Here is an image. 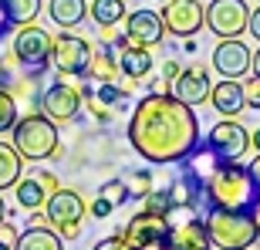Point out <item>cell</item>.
<instances>
[{"mask_svg": "<svg viewBox=\"0 0 260 250\" xmlns=\"http://www.w3.org/2000/svg\"><path fill=\"white\" fill-rule=\"evenodd\" d=\"M253 227H257V243H260V203H253Z\"/></svg>", "mask_w": 260, "mask_h": 250, "instance_id": "b9f144b4", "label": "cell"}, {"mask_svg": "<svg viewBox=\"0 0 260 250\" xmlns=\"http://www.w3.org/2000/svg\"><path fill=\"white\" fill-rule=\"evenodd\" d=\"M243 95H247V108L260 112V78H247V85H243Z\"/></svg>", "mask_w": 260, "mask_h": 250, "instance_id": "1f68e13d", "label": "cell"}, {"mask_svg": "<svg viewBox=\"0 0 260 250\" xmlns=\"http://www.w3.org/2000/svg\"><path fill=\"white\" fill-rule=\"evenodd\" d=\"M179 71H183V65H179V61H166V65H162V81H166V85H173Z\"/></svg>", "mask_w": 260, "mask_h": 250, "instance_id": "8d00e7d4", "label": "cell"}, {"mask_svg": "<svg viewBox=\"0 0 260 250\" xmlns=\"http://www.w3.org/2000/svg\"><path fill=\"white\" fill-rule=\"evenodd\" d=\"M210 233H206V223L203 216L189 213L183 223L169 220V250H210Z\"/></svg>", "mask_w": 260, "mask_h": 250, "instance_id": "ac0fdd59", "label": "cell"}, {"mask_svg": "<svg viewBox=\"0 0 260 250\" xmlns=\"http://www.w3.org/2000/svg\"><path fill=\"white\" fill-rule=\"evenodd\" d=\"M112 210H115V206H112V203H108V200H102V196H98V200H91V203H88V213H91L95 220H105V216H112Z\"/></svg>", "mask_w": 260, "mask_h": 250, "instance_id": "d6a6232c", "label": "cell"}, {"mask_svg": "<svg viewBox=\"0 0 260 250\" xmlns=\"http://www.w3.org/2000/svg\"><path fill=\"white\" fill-rule=\"evenodd\" d=\"M51 48H54V38H51L44 27L38 24H24V27H14V38H10V54L30 78H41L51 68Z\"/></svg>", "mask_w": 260, "mask_h": 250, "instance_id": "5b68a950", "label": "cell"}, {"mask_svg": "<svg viewBox=\"0 0 260 250\" xmlns=\"http://www.w3.org/2000/svg\"><path fill=\"white\" fill-rule=\"evenodd\" d=\"M210 105L216 108V115L237 118L243 108H247L243 85H240V81H230V78H220V85H213V91H210Z\"/></svg>", "mask_w": 260, "mask_h": 250, "instance_id": "ffe728a7", "label": "cell"}, {"mask_svg": "<svg viewBox=\"0 0 260 250\" xmlns=\"http://www.w3.org/2000/svg\"><path fill=\"white\" fill-rule=\"evenodd\" d=\"M128 95H132V91H128L125 85L105 81V85L91 88V95H85V102H88V112H91L98 122H112V118L128 105Z\"/></svg>", "mask_w": 260, "mask_h": 250, "instance_id": "e0dca14e", "label": "cell"}, {"mask_svg": "<svg viewBox=\"0 0 260 250\" xmlns=\"http://www.w3.org/2000/svg\"><path fill=\"white\" fill-rule=\"evenodd\" d=\"M183 51H186V54H193V51H196V41L186 38V41H183Z\"/></svg>", "mask_w": 260, "mask_h": 250, "instance_id": "bcb514c9", "label": "cell"}, {"mask_svg": "<svg viewBox=\"0 0 260 250\" xmlns=\"http://www.w3.org/2000/svg\"><path fill=\"white\" fill-rule=\"evenodd\" d=\"M142 250H169V237H166V240H155V243H149V247H142Z\"/></svg>", "mask_w": 260, "mask_h": 250, "instance_id": "7bdbcfd3", "label": "cell"}, {"mask_svg": "<svg viewBox=\"0 0 260 250\" xmlns=\"http://www.w3.org/2000/svg\"><path fill=\"white\" fill-rule=\"evenodd\" d=\"M152 68H155L152 48H135V44H128L125 51H118V71H122V78H128V81L149 78Z\"/></svg>", "mask_w": 260, "mask_h": 250, "instance_id": "44dd1931", "label": "cell"}, {"mask_svg": "<svg viewBox=\"0 0 260 250\" xmlns=\"http://www.w3.org/2000/svg\"><path fill=\"white\" fill-rule=\"evenodd\" d=\"M247 20H250L247 0H213V4H206V27L220 41L240 38L247 30Z\"/></svg>", "mask_w": 260, "mask_h": 250, "instance_id": "30bf717a", "label": "cell"}, {"mask_svg": "<svg viewBox=\"0 0 260 250\" xmlns=\"http://www.w3.org/2000/svg\"><path fill=\"white\" fill-rule=\"evenodd\" d=\"M10 85V65L7 58H0V88H7Z\"/></svg>", "mask_w": 260, "mask_h": 250, "instance_id": "ab89813d", "label": "cell"}, {"mask_svg": "<svg viewBox=\"0 0 260 250\" xmlns=\"http://www.w3.org/2000/svg\"><path fill=\"white\" fill-rule=\"evenodd\" d=\"M247 169H250V176H253V196H257V203H260V152L247 163Z\"/></svg>", "mask_w": 260, "mask_h": 250, "instance_id": "d590c367", "label": "cell"}, {"mask_svg": "<svg viewBox=\"0 0 260 250\" xmlns=\"http://www.w3.org/2000/svg\"><path fill=\"white\" fill-rule=\"evenodd\" d=\"M54 190H61L58 176L48 173V169H34V173L20 176L17 186H14V200H17L20 210H44V203H48V196Z\"/></svg>", "mask_w": 260, "mask_h": 250, "instance_id": "7c38bea8", "label": "cell"}, {"mask_svg": "<svg viewBox=\"0 0 260 250\" xmlns=\"http://www.w3.org/2000/svg\"><path fill=\"white\" fill-rule=\"evenodd\" d=\"M4 14H7L10 27H24V24H38V14L44 10V0H0Z\"/></svg>", "mask_w": 260, "mask_h": 250, "instance_id": "484cf974", "label": "cell"}, {"mask_svg": "<svg viewBox=\"0 0 260 250\" xmlns=\"http://www.w3.org/2000/svg\"><path fill=\"white\" fill-rule=\"evenodd\" d=\"M132 200H142L145 193L152 190V173L149 169H139V173H132Z\"/></svg>", "mask_w": 260, "mask_h": 250, "instance_id": "4dcf8cb0", "label": "cell"}, {"mask_svg": "<svg viewBox=\"0 0 260 250\" xmlns=\"http://www.w3.org/2000/svg\"><path fill=\"white\" fill-rule=\"evenodd\" d=\"M125 38L135 48H155V44H162L166 24L159 17V10H145V7L128 10L125 14Z\"/></svg>", "mask_w": 260, "mask_h": 250, "instance_id": "9a60e30c", "label": "cell"}, {"mask_svg": "<svg viewBox=\"0 0 260 250\" xmlns=\"http://www.w3.org/2000/svg\"><path fill=\"white\" fill-rule=\"evenodd\" d=\"M250 68H253V75H257V78H260V48H257V51H253V65H250Z\"/></svg>", "mask_w": 260, "mask_h": 250, "instance_id": "f6af8a7d", "label": "cell"}, {"mask_svg": "<svg viewBox=\"0 0 260 250\" xmlns=\"http://www.w3.org/2000/svg\"><path fill=\"white\" fill-rule=\"evenodd\" d=\"M206 210H253V176L243 163H216L213 173L206 176V190H203Z\"/></svg>", "mask_w": 260, "mask_h": 250, "instance_id": "7a4b0ae2", "label": "cell"}, {"mask_svg": "<svg viewBox=\"0 0 260 250\" xmlns=\"http://www.w3.org/2000/svg\"><path fill=\"white\" fill-rule=\"evenodd\" d=\"M17 118V98L10 95V88H0V132H10Z\"/></svg>", "mask_w": 260, "mask_h": 250, "instance_id": "f546056e", "label": "cell"}, {"mask_svg": "<svg viewBox=\"0 0 260 250\" xmlns=\"http://www.w3.org/2000/svg\"><path fill=\"white\" fill-rule=\"evenodd\" d=\"M7 220V206H4V196H0V223Z\"/></svg>", "mask_w": 260, "mask_h": 250, "instance_id": "7dc6e473", "label": "cell"}, {"mask_svg": "<svg viewBox=\"0 0 260 250\" xmlns=\"http://www.w3.org/2000/svg\"><path fill=\"white\" fill-rule=\"evenodd\" d=\"M14 250H64V240L51 227H24L17 233Z\"/></svg>", "mask_w": 260, "mask_h": 250, "instance_id": "cb8c5ba5", "label": "cell"}, {"mask_svg": "<svg viewBox=\"0 0 260 250\" xmlns=\"http://www.w3.org/2000/svg\"><path fill=\"white\" fill-rule=\"evenodd\" d=\"M159 4H169V0H159Z\"/></svg>", "mask_w": 260, "mask_h": 250, "instance_id": "c3c4849f", "label": "cell"}, {"mask_svg": "<svg viewBox=\"0 0 260 250\" xmlns=\"http://www.w3.org/2000/svg\"><path fill=\"white\" fill-rule=\"evenodd\" d=\"M48 14L61 30H71L88 17V0H48Z\"/></svg>", "mask_w": 260, "mask_h": 250, "instance_id": "603a6c76", "label": "cell"}, {"mask_svg": "<svg viewBox=\"0 0 260 250\" xmlns=\"http://www.w3.org/2000/svg\"><path fill=\"white\" fill-rule=\"evenodd\" d=\"M203 223H206L210 243L216 250H250L257 243V227H253L250 210H216V206H210Z\"/></svg>", "mask_w": 260, "mask_h": 250, "instance_id": "277c9868", "label": "cell"}, {"mask_svg": "<svg viewBox=\"0 0 260 250\" xmlns=\"http://www.w3.org/2000/svg\"><path fill=\"white\" fill-rule=\"evenodd\" d=\"M142 210L145 213H152V216H162V220H169L176 213V203L173 196H169V190H149L142 196Z\"/></svg>", "mask_w": 260, "mask_h": 250, "instance_id": "83f0119b", "label": "cell"}, {"mask_svg": "<svg viewBox=\"0 0 260 250\" xmlns=\"http://www.w3.org/2000/svg\"><path fill=\"white\" fill-rule=\"evenodd\" d=\"M10 30H14V27H10V20H7V14H4V4H0V41L7 38Z\"/></svg>", "mask_w": 260, "mask_h": 250, "instance_id": "60d3db41", "label": "cell"}, {"mask_svg": "<svg viewBox=\"0 0 260 250\" xmlns=\"http://www.w3.org/2000/svg\"><path fill=\"white\" fill-rule=\"evenodd\" d=\"M91 250H128V243L118 237V233H112V237H105V240H98Z\"/></svg>", "mask_w": 260, "mask_h": 250, "instance_id": "e575fe53", "label": "cell"}, {"mask_svg": "<svg viewBox=\"0 0 260 250\" xmlns=\"http://www.w3.org/2000/svg\"><path fill=\"white\" fill-rule=\"evenodd\" d=\"M91 51L95 48L85 38H78L71 30H61L58 38H54V48H51V68L64 78H85Z\"/></svg>", "mask_w": 260, "mask_h": 250, "instance_id": "ba28073f", "label": "cell"}, {"mask_svg": "<svg viewBox=\"0 0 260 250\" xmlns=\"http://www.w3.org/2000/svg\"><path fill=\"white\" fill-rule=\"evenodd\" d=\"M88 14H91V20L98 27H115V24L125 20L128 7H125V0H91Z\"/></svg>", "mask_w": 260, "mask_h": 250, "instance_id": "4316f807", "label": "cell"}, {"mask_svg": "<svg viewBox=\"0 0 260 250\" xmlns=\"http://www.w3.org/2000/svg\"><path fill=\"white\" fill-rule=\"evenodd\" d=\"M81 88L68 85L64 78H58V81H51L44 91H41V112L51 118L54 125H68L75 122L78 112H81Z\"/></svg>", "mask_w": 260, "mask_h": 250, "instance_id": "9c48e42d", "label": "cell"}, {"mask_svg": "<svg viewBox=\"0 0 260 250\" xmlns=\"http://www.w3.org/2000/svg\"><path fill=\"white\" fill-rule=\"evenodd\" d=\"M159 17L173 38H196L206 27V7L200 0H169V4H162Z\"/></svg>", "mask_w": 260, "mask_h": 250, "instance_id": "8fae6325", "label": "cell"}, {"mask_svg": "<svg viewBox=\"0 0 260 250\" xmlns=\"http://www.w3.org/2000/svg\"><path fill=\"white\" fill-rule=\"evenodd\" d=\"M247 30H250V38L260 41V7L250 10V20H247Z\"/></svg>", "mask_w": 260, "mask_h": 250, "instance_id": "f35d334b", "label": "cell"}, {"mask_svg": "<svg viewBox=\"0 0 260 250\" xmlns=\"http://www.w3.org/2000/svg\"><path fill=\"white\" fill-rule=\"evenodd\" d=\"M118 237L128 243V250H142V247H149V243L166 240V237H169V220H162V216H152V213L139 210L132 220H128L125 227L118 230Z\"/></svg>", "mask_w": 260, "mask_h": 250, "instance_id": "2e32d148", "label": "cell"}, {"mask_svg": "<svg viewBox=\"0 0 260 250\" xmlns=\"http://www.w3.org/2000/svg\"><path fill=\"white\" fill-rule=\"evenodd\" d=\"M250 145H253V149H257V152H260V125H257V129H253V135H250Z\"/></svg>", "mask_w": 260, "mask_h": 250, "instance_id": "ee69618b", "label": "cell"}, {"mask_svg": "<svg viewBox=\"0 0 260 250\" xmlns=\"http://www.w3.org/2000/svg\"><path fill=\"white\" fill-rule=\"evenodd\" d=\"M203 190H206V176L196 173V169H183L176 176V183L169 186V196H173L176 210L196 213V206L203 203Z\"/></svg>", "mask_w": 260, "mask_h": 250, "instance_id": "d6986e66", "label": "cell"}, {"mask_svg": "<svg viewBox=\"0 0 260 250\" xmlns=\"http://www.w3.org/2000/svg\"><path fill=\"white\" fill-rule=\"evenodd\" d=\"M98 196H102V200H108L112 203V206H122V203H128L132 200V190H128V183L125 179H105V183L98 186Z\"/></svg>", "mask_w": 260, "mask_h": 250, "instance_id": "f1b7e54d", "label": "cell"}, {"mask_svg": "<svg viewBox=\"0 0 260 250\" xmlns=\"http://www.w3.org/2000/svg\"><path fill=\"white\" fill-rule=\"evenodd\" d=\"M122 75L118 71V54L112 44H102V48L91 51V61H88V81L91 85H105V81H115V78Z\"/></svg>", "mask_w": 260, "mask_h": 250, "instance_id": "7402d4cb", "label": "cell"}, {"mask_svg": "<svg viewBox=\"0 0 260 250\" xmlns=\"http://www.w3.org/2000/svg\"><path fill=\"white\" fill-rule=\"evenodd\" d=\"M14 243H17V230L4 220L0 223V250H14Z\"/></svg>", "mask_w": 260, "mask_h": 250, "instance_id": "836d02e7", "label": "cell"}, {"mask_svg": "<svg viewBox=\"0 0 260 250\" xmlns=\"http://www.w3.org/2000/svg\"><path fill=\"white\" fill-rule=\"evenodd\" d=\"M44 213H48L51 230L58 233L61 240H78L81 237V220L88 213V200L78 190H54L44 203Z\"/></svg>", "mask_w": 260, "mask_h": 250, "instance_id": "8992f818", "label": "cell"}, {"mask_svg": "<svg viewBox=\"0 0 260 250\" xmlns=\"http://www.w3.org/2000/svg\"><path fill=\"white\" fill-rule=\"evenodd\" d=\"M10 145L20 152L24 163H48V159H54L61 152L58 125L44 112H30V115L17 118V125L10 129Z\"/></svg>", "mask_w": 260, "mask_h": 250, "instance_id": "3957f363", "label": "cell"}, {"mask_svg": "<svg viewBox=\"0 0 260 250\" xmlns=\"http://www.w3.org/2000/svg\"><path fill=\"white\" fill-rule=\"evenodd\" d=\"M203 145H206L220 163H240L243 155H247V149H250V132H247V125L237 122V118H220V122L206 132V142Z\"/></svg>", "mask_w": 260, "mask_h": 250, "instance_id": "52a82bcc", "label": "cell"}, {"mask_svg": "<svg viewBox=\"0 0 260 250\" xmlns=\"http://www.w3.org/2000/svg\"><path fill=\"white\" fill-rule=\"evenodd\" d=\"M210 91H213V81H210V71L203 65H186L176 75V81L169 85V95H176L189 108H200L203 102H210Z\"/></svg>", "mask_w": 260, "mask_h": 250, "instance_id": "4fadbf2b", "label": "cell"}, {"mask_svg": "<svg viewBox=\"0 0 260 250\" xmlns=\"http://www.w3.org/2000/svg\"><path fill=\"white\" fill-rule=\"evenodd\" d=\"M24 227H51L48 223V213L44 210H30V216H27V223Z\"/></svg>", "mask_w": 260, "mask_h": 250, "instance_id": "74e56055", "label": "cell"}, {"mask_svg": "<svg viewBox=\"0 0 260 250\" xmlns=\"http://www.w3.org/2000/svg\"><path fill=\"white\" fill-rule=\"evenodd\" d=\"M24 176V159L10 142H0V193L14 190L17 179Z\"/></svg>", "mask_w": 260, "mask_h": 250, "instance_id": "d4e9b609", "label": "cell"}, {"mask_svg": "<svg viewBox=\"0 0 260 250\" xmlns=\"http://www.w3.org/2000/svg\"><path fill=\"white\" fill-rule=\"evenodd\" d=\"M128 142L145 163L169 166L183 163L200 145V118L196 108L183 105L169 91H149L139 98L128 118Z\"/></svg>", "mask_w": 260, "mask_h": 250, "instance_id": "6da1fadb", "label": "cell"}, {"mask_svg": "<svg viewBox=\"0 0 260 250\" xmlns=\"http://www.w3.org/2000/svg\"><path fill=\"white\" fill-rule=\"evenodd\" d=\"M250 65H253V54H250V48H247L240 38L220 41V44L213 48V68L220 71V78L240 81V78L250 75Z\"/></svg>", "mask_w": 260, "mask_h": 250, "instance_id": "5bb4252c", "label": "cell"}]
</instances>
